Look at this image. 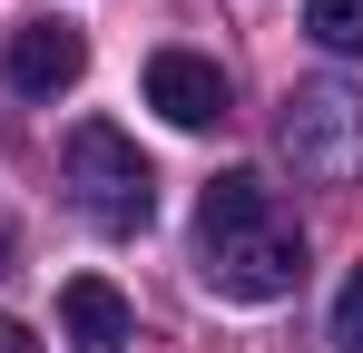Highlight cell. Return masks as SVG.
Returning a JSON list of instances; mask_svg holds the SVG:
<instances>
[{
    "mask_svg": "<svg viewBox=\"0 0 363 353\" xmlns=\"http://www.w3.org/2000/svg\"><path fill=\"white\" fill-rule=\"evenodd\" d=\"M147 108L167 118V128H226V69L206 50H157L147 59Z\"/></svg>",
    "mask_w": 363,
    "mask_h": 353,
    "instance_id": "5",
    "label": "cell"
},
{
    "mask_svg": "<svg viewBox=\"0 0 363 353\" xmlns=\"http://www.w3.org/2000/svg\"><path fill=\"white\" fill-rule=\"evenodd\" d=\"M0 353H40V344H30V324H10V314H0Z\"/></svg>",
    "mask_w": 363,
    "mask_h": 353,
    "instance_id": "9",
    "label": "cell"
},
{
    "mask_svg": "<svg viewBox=\"0 0 363 353\" xmlns=\"http://www.w3.org/2000/svg\"><path fill=\"white\" fill-rule=\"evenodd\" d=\"M60 167H69L79 206H89L108 235H128V226L157 216V176H147V157H138V138L108 128V118H79V128H69V138H60Z\"/></svg>",
    "mask_w": 363,
    "mask_h": 353,
    "instance_id": "3",
    "label": "cell"
},
{
    "mask_svg": "<svg viewBox=\"0 0 363 353\" xmlns=\"http://www.w3.org/2000/svg\"><path fill=\"white\" fill-rule=\"evenodd\" d=\"M285 157L314 186H363V89L354 79H295L285 89Z\"/></svg>",
    "mask_w": 363,
    "mask_h": 353,
    "instance_id": "2",
    "label": "cell"
},
{
    "mask_svg": "<svg viewBox=\"0 0 363 353\" xmlns=\"http://www.w3.org/2000/svg\"><path fill=\"white\" fill-rule=\"evenodd\" d=\"M334 344H344V353H363V265L344 275V294H334Z\"/></svg>",
    "mask_w": 363,
    "mask_h": 353,
    "instance_id": "8",
    "label": "cell"
},
{
    "mask_svg": "<svg viewBox=\"0 0 363 353\" xmlns=\"http://www.w3.org/2000/svg\"><path fill=\"white\" fill-rule=\"evenodd\" d=\"M196 255H206V285L226 304H275L304 285V235L275 216V186L255 167H226L196 196Z\"/></svg>",
    "mask_w": 363,
    "mask_h": 353,
    "instance_id": "1",
    "label": "cell"
},
{
    "mask_svg": "<svg viewBox=\"0 0 363 353\" xmlns=\"http://www.w3.org/2000/svg\"><path fill=\"white\" fill-rule=\"evenodd\" d=\"M128 334H138V314H128V294L108 275H69L60 285V344L69 353H128Z\"/></svg>",
    "mask_w": 363,
    "mask_h": 353,
    "instance_id": "6",
    "label": "cell"
},
{
    "mask_svg": "<svg viewBox=\"0 0 363 353\" xmlns=\"http://www.w3.org/2000/svg\"><path fill=\"white\" fill-rule=\"evenodd\" d=\"M79 69H89V40H79L69 20H20V30L0 40V79H10L20 99H60V89H79Z\"/></svg>",
    "mask_w": 363,
    "mask_h": 353,
    "instance_id": "4",
    "label": "cell"
},
{
    "mask_svg": "<svg viewBox=\"0 0 363 353\" xmlns=\"http://www.w3.org/2000/svg\"><path fill=\"white\" fill-rule=\"evenodd\" d=\"M304 30L334 59H363V0H304Z\"/></svg>",
    "mask_w": 363,
    "mask_h": 353,
    "instance_id": "7",
    "label": "cell"
}]
</instances>
